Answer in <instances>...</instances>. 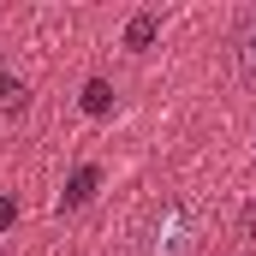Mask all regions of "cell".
<instances>
[{"label": "cell", "mask_w": 256, "mask_h": 256, "mask_svg": "<svg viewBox=\"0 0 256 256\" xmlns=\"http://www.w3.org/2000/svg\"><path fill=\"white\" fill-rule=\"evenodd\" d=\"M96 185H102V167H90V161H84V167L72 173V185H66V196H60V208H84V202L96 196Z\"/></svg>", "instance_id": "cell-2"}, {"label": "cell", "mask_w": 256, "mask_h": 256, "mask_svg": "<svg viewBox=\"0 0 256 256\" xmlns=\"http://www.w3.org/2000/svg\"><path fill=\"white\" fill-rule=\"evenodd\" d=\"M12 220H18V202H12V196H0V232H6Z\"/></svg>", "instance_id": "cell-7"}, {"label": "cell", "mask_w": 256, "mask_h": 256, "mask_svg": "<svg viewBox=\"0 0 256 256\" xmlns=\"http://www.w3.org/2000/svg\"><path fill=\"white\" fill-rule=\"evenodd\" d=\"M24 108H30V90H24L12 72H0V114H6V120H18Z\"/></svg>", "instance_id": "cell-3"}, {"label": "cell", "mask_w": 256, "mask_h": 256, "mask_svg": "<svg viewBox=\"0 0 256 256\" xmlns=\"http://www.w3.org/2000/svg\"><path fill=\"white\" fill-rule=\"evenodd\" d=\"M232 48H238V66H244V72L256 78V12L244 18V24H238V42H232Z\"/></svg>", "instance_id": "cell-5"}, {"label": "cell", "mask_w": 256, "mask_h": 256, "mask_svg": "<svg viewBox=\"0 0 256 256\" xmlns=\"http://www.w3.org/2000/svg\"><path fill=\"white\" fill-rule=\"evenodd\" d=\"M244 232H256V202H250V208H244Z\"/></svg>", "instance_id": "cell-8"}, {"label": "cell", "mask_w": 256, "mask_h": 256, "mask_svg": "<svg viewBox=\"0 0 256 256\" xmlns=\"http://www.w3.org/2000/svg\"><path fill=\"white\" fill-rule=\"evenodd\" d=\"M108 108H114L108 78H90V84H84V114H108Z\"/></svg>", "instance_id": "cell-6"}, {"label": "cell", "mask_w": 256, "mask_h": 256, "mask_svg": "<svg viewBox=\"0 0 256 256\" xmlns=\"http://www.w3.org/2000/svg\"><path fill=\"white\" fill-rule=\"evenodd\" d=\"M155 30H161V18H155V12H137V18L126 24V48H131V54H143V48L155 42Z\"/></svg>", "instance_id": "cell-4"}, {"label": "cell", "mask_w": 256, "mask_h": 256, "mask_svg": "<svg viewBox=\"0 0 256 256\" xmlns=\"http://www.w3.org/2000/svg\"><path fill=\"white\" fill-rule=\"evenodd\" d=\"M191 250H196V214L185 202H167L149 232V256H191Z\"/></svg>", "instance_id": "cell-1"}]
</instances>
